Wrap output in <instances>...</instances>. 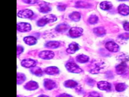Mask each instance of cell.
I'll return each mask as SVG.
<instances>
[{"label":"cell","instance_id":"obj_18","mask_svg":"<svg viewBox=\"0 0 129 97\" xmlns=\"http://www.w3.org/2000/svg\"><path fill=\"white\" fill-rule=\"evenodd\" d=\"M69 28V26L66 24H60L55 28V30L58 32H64L66 31Z\"/></svg>","mask_w":129,"mask_h":97},{"label":"cell","instance_id":"obj_32","mask_svg":"<svg viewBox=\"0 0 129 97\" xmlns=\"http://www.w3.org/2000/svg\"><path fill=\"white\" fill-rule=\"evenodd\" d=\"M119 37L122 39H125V40L128 39H129V33L125 32V33H122L119 35Z\"/></svg>","mask_w":129,"mask_h":97},{"label":"cell","instance_id":"obj_11","mask_svg":"<svg viewBox=\"0 0 129 97\" xmlns=\"http://www.w3.org/2000/svg\"><path fill=\"white\" fill-rule=\"evenodd\" d=\"M118 13L123 16H126L129 14V7L125 4H121L118 7Z\"/></svg>","mask_w":129,"mask_h":97},{"label":"cell","instance_id":"obj_7","mask_svg":"<svg viewBox=\"0 0 129 97\" xmlns=\"http://www.w3.org/2000/svg\"><path fill=\"white\" fill-rule=\"evenodd\" d=\"M39 57L44 60H49L53 58L54 54L52 51H44L41 52L39 55Z\"/></svg>","mask_w":129,"mask_h":97},{"label":"cell","instance_id":"obj_38","mask_svg":"<svg viewBox=\"0 0 129 97\" xmlns=\"http://www.w3.org/2000/svg\"><path fill=\"white\" fill-rule=\"evenodd\" d=\"M56 97H73V96L69 94H67L66 93H63L59 94Z\"/></svg>","mask_w":129,"mask_h":97},{"label":"cell","instance_id":"obj_30","mask_svg":"<svg viewBox=\"0 0 129 97\" xmlns=\"http://www.w3.org/2000/svg\"><path fill=\"white\" fill-rule=\"evenodd\" d=\"M98 21V18L96 15H91L89 19H88V22H89V23L91 24H94L97 23Z\"/></svg>","mask_w":129,"mask_h":97},{"label":"cell","instance_id":"obj_33","mask_svg":"<svg viewBox=\"0 0 129 97\" xmlns=\"http://www.w3.org/2000/svg\"><path fill=\"white\" fill-rule=\"evenodd\" d=\"M23 2L28 4H34L37 2L38 0H22Z\"/></svg>","mask_w":129,"mask_h":97},{"label":"cell","instance_id":"obj_6","mask_svg":"<svg viewBox=\"0 0 129 97\" xmlns=\"http://www.w3.org/2000/svg\"><path fill=\"white\" fill-rule=\"evenodd\" d=\"M105 46L107 50L111 52H117L119 50L118 44L112 41L107 42L105 44Z\"/></svg>","mask_w":129,"mask_h":97},{"label":"cell","instance_id":"obj_3","mask_svg":"<svg viewBox=\"0 0 129 97\" xmlns=\"http://www.w3.org/2000/svg\"><path fill=\"white\" fill-rule=\"evenodd\" d=\"M83 30L82 28L78 27H74L70 29L69 34L70 37L77 38L81 36L83 34Z\"/></svg>","mask_w":129,"mask_h":97},{"label":"cell","instance_id":"obj_4","mask_svg":"<svg viewBox=\"0 0 129 97\" xmlns=\"http://www.w3.org/2000/svg\"><path fill=\"white\" fill-rule=\"evenodd\" d=\"M17 30L21 32H25L30 31L31 29V26L28 23L20 22L17 24Z\"/></svg>","mask_w":129,"mask_h":97},{"label":"cell","instance_id":"obj_40","mask_svg":"<svg viewBox=\"0 0 129 97\" xmlns=\"http://www.w3.org/2000/svg\"><path fill=\"white\" fill-rule=\"evenodd\" d=\"M17 97H25V96H22V95H18Z\"/></svg>","mask_w":129,"mask_h":97},{"label":"cell","instance_id":"obj_23","mask_svg":"<svg viewBox=\"0 0 129 97\" xmlns=\"http://www.w3.org/2000/svg\"><path fill=\"white\" fill-rule=\"evenodd\" d=\"M60 45V43L58 41H50L47 42L45 44V46L47 48H57Z\"/></svg>","mask_w":129,"mask_h":97},{"label":"cell","instance_id":"obj_37","mask_svg":"<svg viewBox=\"0 0 129 97\" xmlns=\"http://www.w3.org/2000/svg\"><path fill=\"white\" fill-rule=\"evenodd\" d=\"M66 6L64 5H59L57 6V9L59 11H63L66 9Z\"/></svg>","mask_w":129,"mask_h":97},{"label":"cell","instance_id":"obj_15","mask_svg":"<svg viewBox=\"0 0 129 97\" xmlns=\"http://www.w3.org/2000/svg\"><path fill=\"white\" fill-rule=\"evenodd\" d=\"M79 49V46L76 42H72L69 45V47L67 50V53L69 54H74L76 51Z\"/></svg>","mask_w":129,"mask_h":97},{"label":"cell","instance_id":"obj_8","mask_svg":"<svg viewBox=\"0 0 129 97\" xmlns=\"http://www.w3.org/2000/svg\"><path fill=\"white\" fill-rule=\"evenodd\" d=\"M116 72L118 74H123L127 72V66L125 62H122L120 64L117 65L115 68Z\"/></svg>","mask_w":129,"mask_h":97},{"label":"cell","instance_id":"obj_14","mask_svg":"<svg viewBox=\"0 0 129 97\" xmlns=\"http://www.w3.org/2000/svg\"><path fill=\"white\" fill-rule=\"evenodd\" d=\"M93 67L91 69L90 72L92 74L98 73L100 70L103 67V63L101 62H97L93 65Z\"/></svg>","mask_w":129,"mask_h":97},{"label":"cell","instance_id":"obj_27","mask_svg":"<svg viewBox=\"0 0 129 97\" xmlns=\"http://www.w3.org/2000/svg\"><path fill=\"white\" fill-rule=\"evenodd\" d=\"M78 85V83L73 80H68L64 82V85L68 88H74Z\"/></svg>","mask_w":129,"mask_h":97},{"label":"cell","instance_id":"obj_36","mask_svg":"<svg viewBox=\"0 0 129 97\" xmlns=\"http://www.w3.org/2000/svg\"><path fill=\"white\" fill-rule=\"evenodd\" d=\"M123 28L125 30L129 31V22H125L123 24Z\"/></svg>","mask_w":129,"mask_h":97},{"label":"cell","instance_id":"obj_24","mask_svg":"<svg viewBox=\"0 0 129 97\" xmlns=\"http://www.w3.org/2000/svg\"><path fill=\"white\" fill-rule=\"evenodd\" d=\"M91 6L90 4L83 1H78L76 3L75 5V7L78 8H89Z\"/></svg>","mask_w":129,"mask_h":97},{"label":"cell","instance_id":"obj_5","mask_svg":"<svg viewBox=\"0 0 129 97\" xmlns=\"http://www.w3.org/2000/svg\"><path fill=\"white\" fill-rule=\"evenodd\" d=\"M33 15L32 11L29 9H23L20 10L18 13V16L22 18H30Z\"/></svg>","mask_w":129,"mask_h":97},{"label":"cell","instance_id":"obj_28","mask_svg":"<svg viewBox=\"0 0 129 97\" xmlns=\"http://www.w3.org/2000/svg\"><path fill=\"white\" fill-rule=\"evenodd\" d=\"M127 87V85L123 83H119L116 84L115 89L117 91L121 92L124 91Z\"/></svg>","mask_w":129,"mask_h":97},{"label":"cell","instance_id":"obj_22","mask_svg":"<svg viewBox=\"0 0 129 97\" xmlns=\"http://www.w3.org/2000/svg\"><path fill=\"white\" fill-rule=\"evenodd\" d=\"M93 32L98 36H102L105 35L106 33L105 29L102 27L95 28L93 30Z\"/></svg>","mask_w":129,"mask_h":97},{"label":"cell","instance_id":"obj_16","mask_svg":"<svg viewBox=\"0 0 129 97\" xmlns=\"http://www.w3.org/2000/svg\"><path fill=\"white\" fill-rule=\"evenodd\" d=\"M44 72L46 74L48 75H55L58 73L59 70L58 68L55 66H50L47 67L44 70Z\"/></svg>","mask_w":129,"mask_h":97},{"label":"cell","instance_id":"obj_29","mask_svg":"<svg viewBox=\"0 0 129 97\" xmlns=\"http://www.w3.org/2000/svg\"><path fill=\"white\" fill-rule=\"evenodd\" d=\"M17 79V84H21L23 83L26 80V76L23 73H18Z\"/></svg>","mask_w":129,"mask_h":97},{"label":"cell","instance_id":"obj_19","mask_svg":"<svg viewBox=\"0 0 129 97\" xmlns=\"http://www.w3.org/2000/svg\"><path fill=\"white\" fill-rule=\"evenodd\" d=\"M39 11L42 13H47L50 11L51 8L47 4L43 3L39 5Z\"/></svg>","mask_w":129,"mask_h":97},{"label":"cell","instance_id":"obj_20","mask_svg":"<svg viewBox=\"0 0 129 97\" xmlns=\"http://www.w3.org/2000/svg\"><path fill=\"white\" fill-rule=\"evenodd\" d=\"M31 72L37 76L40 77L43 75V71L42 69L38 67H33L30 69Z\"/></svg>","mask_w":129,"mask_h":97},{"label":"cell","instance_id":"obj_34","mask_svg":"<svg viewBox=\"0 0 129 97\" xmlns=\"http://www.w3.org/2000/svg\"><path fill=\"white\" fill-rule=\"evenodd\" d=\"M88 97H101V96L98 92H92L90 93Z\"/></svg>","mask_w":129,"mask_h":97},{"label":"cell","instance_id":"obj_31","mask_svg":"<svg viewBox=\"0 0 129 97\" xmlns=\"http://www.w3.org/2000/svg\"><path fill=\"white\" fill-rule=\"evenodd\" d=\"M119 59L123 62L129 61V56L124 54H121L119 56Z\"/></svg>","mask_w":129,"mask_h":97},{"label":"cell","instance_id":"obj_41","mask_svg":"<svg viewBox=\"0 0 129 97\" xmlns=\"http://www.w3.org/2000/svg\"><path fill=\"white\" fill-rule=\"evenodd\" d=\"M118 1H126V0H118Z\"/></svg>","mask_w":129,"mask_h":97},{"label":"cell","instance_id":"obj_12","mask_svg":"<svg viewBox=\"0 0 129 97\" xmlns=\"http://www.w3.org/2000/svg\"><path fill=\"white\" fill-rule=\"evenodd\" d=\"M44 86L47 90H51L56 87V83L52 80L45 79L44 80Z\"/></svg>","mask_w":129,"mask_h":97},{"label":"cell","instance_id":"obj_1","mask_svg":"<svg viewBox=\"0 0 129 97\" xmlns=\"http://www.w3.org/2000/svg\"><path fill=\"white\" fill-rule=\"evenodd\" d=\"M57 20V18L55 16L52 14H49L45 16L40 19H39L37 22V24L38 26H43L48 23H51L55 22Z\"/></svg>","mask_w":129,"mask_h":97},{"label":"cell","instance_id":"obj_21","mask_svg":"<svg viewBox=\"0 0 129 97\" xmlns=\"http://www.w3.org/2000/svg\"><path fill=\"white\" fill-rule=\"evenodd\" d=\"M112 4L111 2L108 1H104L100 3V7L103 10H108L111 8Z\"/></svg>","mask_w":129,"mask_h":97},{"label":"cell","instance_id":"obj_17","mask_svg":"<svg viewBox=\"0 0 129 97\" xmlns=\"http://www.w3.org/2000/svg\"><path fill=\"white\" fill-rule=\"evenodd\" d=\"M24 42L28 45H32L36 43L37 39L35 37L32 36H26L23 39Z\"/></svg>","mask_w":129,"mask_h":97},{"label":"cell","instance_id":"obj_9","mask_svg":"<svg viewBox=\"0 0 129 97\" xmlns=\"http://www.w3.org/2000/svg\"><path fill=\"white\" fill-rule=\"evenodd\" d=\"M36 64V62L31 59H26L22 60L21 65L25 68H32L35 67Z\"/></svg>","mask_w":129,"mask_h":97},{"label":"cell","instance_id":"obj_26","mask_svg":"<svg viewBox=\"0 0 129 97\" xmlns=\"http://www.w3.org/2000/svg\"><path fill=\"white\" fill-rule=\"evenodd\" d=\"M69 17L71 20L77 22L81 19V14L78 12H74L70 14Z\"/></svg>","mask_w":129,"mask_h":97},{"label":"cell","instance_id":"obj_25","mask_svg":"<svg viewBox=\"0 0 129 97\" xmlns=\"http://www.w3.org/2000/svg\"><path fill=\"white\" fill-rule=\"evenodd\" d=\"M89 60V57L85 55H80L76 57V60L77 62L80 63H85L87 62Z\"/></svg>","mask_w":129,"mask_h":97},{"label":"cell","instance_id":"obj_35","mask_svg":"<svg viewBox=\"0 0 129 97\" xmlns=\"http://www.w3.org/2000/svg\"><path fill=\"white\" fill-rule=\"evenodd\" d=\"M23 50H24V48L22 46H20V45L17 46V55H18L21 54L23 52Z\"/></svg>","mask_w":129,"mask_h":97},{"label":"cell","instance_id":"obj_2","mask_svg":"<svg viewBox=\"0 0 129 97\" xmlns=\"http://www.w3.org/2000/svg\"><path fill=\"white\" fill-rule=\"evenodd\" d=\"M66 67L68 71L71 73H79L82 71V70L76 64L73 62H69L66 64Z\"/></svg>","mask_w":129,"mask_h":97},{"label":"cell","instance_id":"obj_39","mask_svg":"<svg viewBox=\"0 0 129 97\" xmlns=\"http://www.w3.org/2000/svg\"><path fill=\"white\" fill-rule=\"evenodd\" d=\"M38 97H49V96H47V95H46L42 94V95H40L38 96Z\"/></svg>","mask_w":129,"mask_h":97},{"label":"cell","instance_id":"obj_10","mask_svg":"<svg viewBox=\"0 0 129 97\" xmlns=\"http://www.w3.org/2000/svg\"><path fill=\"white\" fill-rule=\"evenodd\" d=\"M97 87L99 89L102 90H110L111 87L110 83L105 81L98 82L97 83Z\"/></svg>","mask_w":129,"mask_h":97},{"label":"cell","instance_id":"obj_13","mask_svg":"<svg viewBox=\"0 0 129 97\" xmlns=\"http://www.w3.org/2000/svg\"><path fill=\"white\" fill-rule=\"evenodd\" d=\"M24 88L28 90H34L38 88V84L34 81H30L25 85Z\"/></svg>","mask_w":129,"mask_h":97}]
</instances>
